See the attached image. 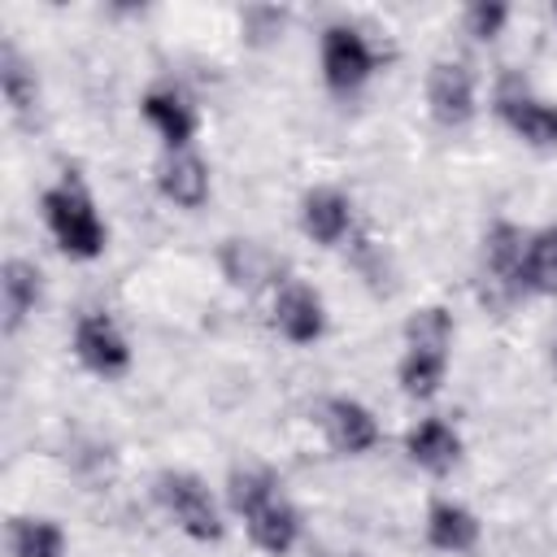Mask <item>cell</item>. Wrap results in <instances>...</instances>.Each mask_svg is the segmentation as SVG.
Segmentation results:
<instances>
[{
	"mask_svg": "<svg viewBox=\"0 0 557 557\" xmlns=\"http://www.w3.org/2000/svg\"><path fill=\"white\" fill-rule=\"evenodd\" d=\"M39 218L70 261H96L109 244V226L78 170H61V178L39 191Z\"/></svg>",
	"mask_w": 557,
	"mask_h": 557,
	"instance_id": "6da1fadb",
	"label": "cell"
},
{
	"mask_svg": "<svg viewBox=\"0 0 557 557\" xmlns=\"http://www.w3.org/2000/svg\"><path fill=\"white\" fill-rule=\"evenodd\" d=\"M318 74L335 100H352L379 74V52L357 22H326L318 35Z\"/></svg>",
	"mask_w": 557,
	"mask_h": 557,
	"instance_id": "7a4b0ae2",
	"label": "cell"
},
{
	"mask_svg": "<svg viewBox=\"0 0 557 557\" xmlns=\"http://www.w3.org/2000/svg\"><path fill=\"white\" fill-rule=\"evenodd\" d=\"M152 500L165 509V518L196 544H218L226 535L222 509L213 500V492L205 487L200 474L191 470H161L152 479Z\"/></svg>",
	"mask_w": 557,
	"mask_h": 557,
	"instance_id": "3957f363",
	"label": "cell"
},
{
	"mask_svg": "<svg viewBox=\"0 0 557 557\" xmlns=\"http://www.w3.org/2000/svg\"><path fill=\"white\" fill-rule=\"evenodd\" d=\"M492 113L496 122L527 148L535 152H557V100H544L527 87L518 74H500L492 91Z\"/></svg>",
	"mask_w": 557,
	"mask_h": 557,
	"instance_id": "277c9868",
	"label": "cell"
},
{
	"mask_svg": "<svg viewBox=\"0 0 557 557\" xmlns=\"http://www.w3.org/2000/svg\"><path fill=\"white\" fill-rule=\"evenodd\" d=\"M522 248H527V231L509 218H496L483 231L479 244V283L483 296L492 305H518L522 296Z\"/></svg>",
	"mask_w": 557,
	"mask_h": 557,
	"instance_id": "5b68a950",
	"label": "cell"
},
{
	"mask_svg": "<svg viewBox=\"0 0 557 557\" xmlns=\"http://www.w3.org/2000/svg\"><path fill=\"white\" fill-rule=\"evenodd\" d=\"M426 113L444 131H461L479 113V78L466 57H435L426 65Z\"/></svg>",
	"mask_w": 557,
	"mask_h": 557,
	"instance_id": "8992f818",
	"label": "cell"
},
{
	"mask_svg": "<svg viewBox=\"0 0 557 557\" xmlns=\"http://www.w3.org/2000/svg\"><path fill=\"white\" fill-rule=\"evenodd\" d=\"M70 352H74V361H78L87 374H96V379H122V374L131 370V361H135V348H131L126 331H122L117 318L104 313V309H83V313L74 318Z\"/></svg>",
	"mask_w": 557,
	"mask_h": 557,
	"instance_id": "52a82bcc",
	"label": "cell"
},
{
	"mask_svg": "<svg viewBox=\"0 0 557 557\" xmlns=\"http://www.w3.org/2000/svg\"><path fill=\"white\" fill-rule=\"evenodd\" d=\"M270 322L278 331V339H287L292 348H309L326 335L331 318H326V300L318 296V287L300 283V278H278L274 287V305H270Z\"/></svg>",
	"mask_w": 557,
	"mask_h": 557,
	"instance_id": "ba28073f",
	"label": "cell"
},
{
	"mask_svg": "<svg viewBox=\"0 0 557 557\" xmlns=\"http://www.w3.org/2000/svg\"><path fill=\"white\" fill-rule=\"evenodd\" d=\"M318 426H322L331 453H339V457H366L383 444V426H379L374 409L361 405L357 396H326L318 405Z\"/></svg>",
	"mask_w": 557,
	"mask_h": 557,
	"instance_id": "9c48e42d",
	"label": "cell"
},
{
	"mask_svg": "<svg viewBox=\"0 0 557 557\" xmlns=\"http://www.w3.org/2000/svg\"><path fill=\"white\" fill-rule=\"evenodd\" d=\"M139 117L152 126V135L165 144V152H183L196 144L200 131V113L191 104V96L174 83H157L139 96Z\"/></svg>",
	"mask_w": 557,
	"mask_h": 557,
	"instance_id": "30bf717a",
	"label": "cell"
},
{
	"mask_svg": "<svg viewBox=\"0 0 557 557\" xmlns=\"http://www.w3.org/2000/svg\"><path fill=\"white\" fill-rule=\"evenodd\" d=\"M296 222H300V235L318 248H339L348 235H352V196L335 183H318L300 196V209H296Z\"/></svg>",
	"mask_w": 557,
	"mask_h": 557,
	"instance_id": "8fae6325",
	"label": "cell"
},
{
	"mask_svg": "<svg viewBox=\"0 0 557 557\" xmlns=\"http://www.w3.org/2000/svg\"><path fill=\"white\" fill-rule=\"evenodd\" d=\"M461 453H466L461 431H457L448 418H440V413H426V418H418V422L405 431V457H409L422 474H431V479L453 474L457 461H461Z\"/></svg>",
	"mask_w": 557,
	"mask_h": 557,
	"instance_id": "7c38bea8",
	"label": "cell"
},
{
	"mask_svg": "<svg viewBox=\"0 0 557 557\" xmlns=\"http://www.w3.org/2000/svg\"><path fill=\"white\" fill-rule=\"evenodd\" d=\"M422 535H426V544H431L435 553H444V557H466V553L479 548L483 522H479V513H474L470 505H461V500H453V496H435V500L426 505Z\"/></svg>",
	"mask_w": 557,
	"mask_h": 557,
	"instance_id": "4fadbf2b",
	"label": "cell"
},
{
	"mask_svg": "<svg viewBox=\"0 0 557 557\" xmlns=\"http://www.w3.org/2000/svg\"><path fill=\"white\" fill-rule=\"evenodd\" d=\"M157 191L183 209V213H196L205 209L209 191H213V174H209V161L196 152V148H183V152H165L157 161Z\"/></svg>",
	"mask_w": 557,
	"mask_h": 557,
	"instance_id": "5bb4252c",
	"label": "cell"
},
{
	"mask_svg": "<svg viewBox=\"0 0 557 557\" xmlns=\"http://www.w3.org/2000/svg\"><path fill=\"white\" fill-rule=\"evenodd\" d=\"M39 300H44V270L26 257H9L0 265V331L17 335L39 309Z\"/></svg>",
	"mask_w": 557,
	"mask_h": 557,
	"instance_id": "9a60e30c",
	"label": "cell"
},
{
	"mask_svg": "<svg viewBox=\"0 0 557 557\" xmlns=\"http://www.w3.org/2000/svg\"><path fill=\"white\" fill-rule=\"evenodd\" d=\"M244 531H248V540H252L257 553H265V557H287V553L300 544L305 522H300V509L278 492L274 500H265L257 513L244 518Z\"/></svg>",
	"mask_w": 557,
	"mask_h": 557,
	"instance_id": "2e32d148",
	"label": "cell"
},
{
	"mask_svg": "<svg viewBox=\"0 0 557 557\" xmlns=\"http://www.w3.org/2000/svg\"><path fill=\"white\" fill-rule=\"evenodd\" d=\"M522 296L553 300L557 296V222L527 231L522 248Z\"/></svg>",
	"mask_w": 557,
	"mask_h": 557,
	"instance_id": "e0dca14e",
	"label": "cell"
},
{
	"mask_svg": "<svg viewBox=\"0 0 557 557\" xmlns=\"http://www.w3.org/2000/svg\"><path fill=\"white\" fill-rule=\"evenodd\" d=\"M448 366L453 357L444 352H413V348H400V361H396V387L400 396L409 400H435L448 383Z\"/></svg>",
	"mask_w": 557,
	"mask_h": 557,
	"instance_id": "ac0fdd59",
	"label": "cell"
},
{
	"mask_svg": "<svg viewBox=\"0 0 557 557\" xmlns=\"http://www.w3.org/2000/svg\"><path fill=\"white\" fill-rule=\"evenodd\" d=\"M4 535H9V557H65L70 548L61 522L39 513H13Z\"/></svg>",
	"mask_w": 557,
	"mask_h": 557,
	"instance_id": "d6986e66",
	"label": "cell"
},
{
	"mask_svg": "<svg viewBox=\"0 0 557 557\" xmlns=\"http://www.w3.org/2000/svg\"><path fill=\"white\" fill-rule=\"evenodd\" d=\"M218 270H222V278L231 283V287H261L265 278H270V270H274V261H270V252L257 244V239H239V235H231V239H222L218 244Z\"/></svg>",
	"mask_w": 557,
	"mask_h": 557,
	"instance_id": "ffe728a7",
	"label": "cell"
},
{
	"mask_svg": "<svg viewBox=\"0 0 557 557\" xmlns=\"http://www.w3.org/2000/svg\"><path fill=\"white\" fill-rule=\"evenodd\" d=\"M283 492V483H278V474L270 470V466H235L231 474H226V509L244 522L248 513H257L265 500H274Z\"/></svg>",
	"mask_w": 557,
	"mask_h": 557,
	"instance_id": "44dd1931",
	"label": "cell"
},
{
	"mask_svg": "<svg viewBox=\"0 0 557 557\" xmlns=\"http://www.w3.org/2000/svg\"><path fill=\"white\" fill-rule=\"evenodd\" d=\"M0 96H4V104H9L13 117H30L35 104H39L35 65L17 52V44H4V48H0Z\"/></svg>",
	"mask_w": 557,
	"mask_h": 557,
	"instance_id": "7402d4cb",
	"label": "cell"
},
{
	"mask_svg": "<svg viewBox=\"0 0 557 557\" xmlns=\"http://www.w3.org/2000/svg\"><path fill=\"white\" fill-rule=\"evenodd\" d=\"M453 335H457V326H453V313L444 305H418L405 318V331H400L405 348H413V352H444V357H453Z\"/></svg>",
	"mask_w": 557,
	"mask_h": 557,
	"instance_id": "603a6c76",
	"label": "cell"
},
{
	"mask_svg": "<svg viewBox=\"0 0 557 557\" xmlns=\"http://www.w3.org/2000/svg\"><path fill=\"white\" fill-rule=\"evenodd\" d=\"M509 26V4L505 0H474L461 9V30L474 39V44H492L500 39Z\"/></svg>",
	"mask_w": 557,
	"mask_h": 557,
	"instance_id": "cb8c5ba5",
	"label": "cell"
},
{
	"mask_svg": "<svg viewBox=\"0 0 557 557\" xmlns=\"http://www.w3.org/2000/svg\"><path fill=\"white\" fill-rule=\"evenodd\" d=\"M239 26H244V39H248V44H274V39H283L287 9L252 4V9H244V13H239Z\"/></svg>",
	"mask_w": 557,
	"mask_h": 557,
	"instance_id": "d4e9b609",
	"label": "cell"
},
{
	"mask_svg": "<svg viewBox=\"0 0 557 557\" xmlns=\"http://www.w3.org/2000/svg\"><path fill=\"white\" fill-rule=\"evenodd\" d=\"M553 17H557V4H553Z\"/></svg>",
	"mask_w": 557,
	"mask_h": 557,
	"instance_id": "484cf974",
	"label": "cell"
}]
</instances>
